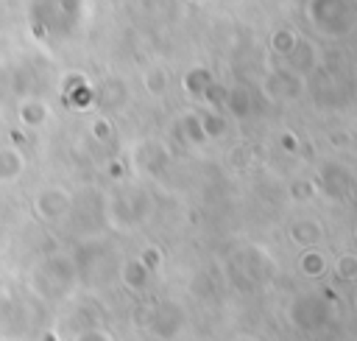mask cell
<instances>
[{"label": "cell", "mask_w": 357, "mask_h": 341, "mask_svg": "<svg viewBox=\"0 0 357 341\" xmlns=\"http://www.w3.org/2000/svg\"><path fill=\"white\" fill-rule=\"evenodd\" d=\"M340 274H343V277H354V274H357V260H354L351 254H346V257L340 260Z\"/></svg>", "instance_id": "cell-1"}]
</instances>
